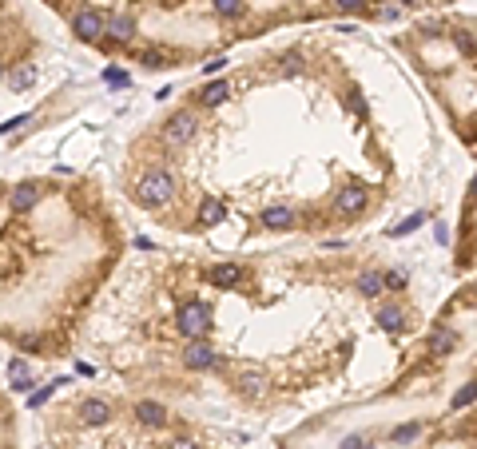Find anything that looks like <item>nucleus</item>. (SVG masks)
<instances>
[{
	"label": "nucleus",
	"instance_id": "nucleus-9",
	"mask_svg": "<svg viewBox=\"0 0 477 449\" xmlns=\"http://www.w3.org/2000/svg\"><path fill=\"white\" fill-rule=\"evenodd\" d=\"M454 44L466 52V56H477V40L469 36V32H454Z\"/></svg>",
	"mask_w": 477,
	"mask_h": 449
},
{
	"label": "nucleus",
	"instance_id": "nucleus-2",
	"mask_svg": "<svg viewBox=\"0 0 477 449\" xmlns=\"http://www.w3.org/2000/svg\"><path fill=\"white\" fill-rule=\"evenodd\" d=\"M68 21L72 36L103 56H123L140 64L175 28L191 0H44Z\"/></svg>",
	"mask_w": 477,
	"mask_h": 449
},
{
	"label": "nucleus",
	"instance_id": "nucleus-13",
	"mask_svg": "<svg viewBox=\"0 0 477 449\" xmlns=\"http://www.w3.org/2000/svg\"><path fill=\"white\" fill-rule=\"evenodd\" d=\"M342 449H366V445H362V438H350V441H346Z\"/></svg>",
	"mask_w": 477,
	"mask_h": 449
},
{
	"label": "nucleus",
	"instance_id": "nucleus-5",
	"mask_svg": "<svg viewBox=\"0 0 477 449\" xmlns=\"http://www.w3.org/2000/svg\"><path fill=\"white\" fill-rule=\"evenodd\" d=\"M354 287H358V294H362V299H370V302H374L382 290H390V287H386V275H382V270H366V275H358Z\"/></svg>",
	"mask_w": 477,
	"mask_h": 449
},
{
	"label": "nucleus",
	"instance_id": "nucleus-4",
	"mask_svg": "<svg viewBox=\"0 0 477 449\" xmlns=\"http://www.w3.org/2000/svg\"><path fill=\"white\" fill-rule=\"evenodd\" d=\"M366 207H370V191L358 187V183L342 187V191H338V199H335V215H338V219H354V215H362Z\"/></svg>",
	"mask_w": 477,
	"mask_h": 449
},
{
	"label": "nucleus",
	"instance_id": "nucleus-1",
	"mask_svg": "<svg viewBox=\"0 0 477 449\" xmlns=\"http://www.w3.org/2000/svg\"><path fill=\"white\" fill-rule=\"evenodd\" d=\"M116 219L88 187H0V338L28 354H60L116 262Z\"/></svg>",
	"mask_w": 477,
	"mask_h": 449
},
{
	"label": "nucleus",
	"instance_id": "nucleus-7",
	"mask_svg": "<svg viewBox=\"0 0 477 449\" xmlns=\"http://www.w3.org/2000/svg\"><path fill=\"white\" fill-rule=\"evenodd\" d=\"M430 350H437V354H449V350H457V334L446 326H437L434 334H430Z\"/></svg>",
	"mask_w": 477,
	"mask_h": 449
},
{
	"label": "nucleus",
	"instance_id": "nucleus-8",
	"mask_svg": "<svg viewBox=\"0 0 477 449\" xmlns=\"http://www.w3.org/2000/svg\"><path fill=\"white\" fill-rule=\"evenodd\" d=\"M469 401H477V382H469V386H461L454 394V409H461V406H469Z\"/></svg>",
	"mask_w": 477,
	"mask_h": 449
},
{
	"label": "nucleus",
	"instance_id": "nucleus-10",
	"mask_svg": "<svg viewBox=\"0 0 477 449\" xmlns=\"http://www.w3.org/2000/svg\"><path fill=\"white\" fill-rule=\"evenodd\" d=\"M422 223H426V215H410V219L402 223V227H394V231H390V235H394V239H398V235H410V231H417V227H422Z\"/></svg>",
	"mask_w": 477,
	"mask_h": 449
},
{
	"label": "nucleus",
	"instance_id": "nucleus-6",
	"mask_svg": "<svg viewBox=\"0 0 477 449\" xmlns=\"http://www.w3.org/2000/svg\"><path fill=\"white\" fill-rule=\"evenodd\" d=\"M402 322H406V314H402L398 306H382V310H378V326L386 330V334H398Z\"/></svg>",
	"mask_w": 477,
	"mask_h": 449
},
{
	"label": "nucleus",
	"instance_id": "nucleus-3",
	"mask_svg": "<svg viewBox=\"0 0 477 449\" xmlns=\"http://www.w3.org/2000/svg\"><path fill=\"white\" fill-rule=\"evenodd\" d=\"M40 40L36 28L24 16L16 0H0V80H9L12 88L32 84V56H36Z\"/></svg>",
	"mask_w": 477,
	"mask_h": 449
},
{
	"label": "nucleus",
	"instance_id": "nucleus-14",
	"mask_svg": "<svg viewBox=\"0 0 477 449\" xmlns=\"http://www.w3.org/2000/svg\"><path fill=\"white\" fill-rule=\"evenodd\" d=\"M469 191H473V195H477V175H473V183H469Z\"/></svg>",
	"mask_w": 477,
	"mask_h": 449
},
{
	"label": "nucleus",
	"instance_id": "nucleus-11",
	"mask_svg": "<svg viewBox=\"0 0 477 449\" xmlns=\"http://www.w3.org/2000/svg\"><path fill=\"white\" fill-rule=\"evenodd\" d=\"M386 287L402 290V287H406V270H386Z\"/></svg>",
	"mask_w": 477,
	"mask_h": 449
},
{
	"label": "nucleus",
	"instance_id": "nucleus-12",
	"mask_svg": "<svg viewBox=\"0 0 477 449\" xmlns=\"http://www.w3.org/2000/svg\"><path fill=\"white\" fill-rule=\"evenodd\" d=\"M417 438V426H402V429H394V441L398 445H406V441H414Z\"/></svg>",
	"mask_w": 477,
	"mask_h": 449
}]
</instances>
